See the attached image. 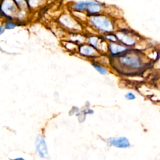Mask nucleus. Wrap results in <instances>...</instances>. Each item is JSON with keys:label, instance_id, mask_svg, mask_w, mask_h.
<instances>
[{"label": "nucleus", "instance_id": "nucleus-1", "mask_svg": "<svg viewBox=\"0 0 160 160\" xmlns=\"http://www.w3.org/2000/svg\"><path fill=\"white\" fill-rule=\"evenodd\" d=\"M90 21L92 25L99 30L105 32H110L113 30V26L111 21L104 16H94L90 18Z\"/></svg>", "mask_w": 160, "mask_h": 160}, {"label": "nucleus", "instance_id": "nucleus-2", "mask_svg": "<svg viewBox=\"0 0 160 160\" xmlns=\"http://www.w3.org/2000/svg\"><path fill=\"white\" fill-rule=\"evenodd\" d=\"M36 149L39 156L41 158L48 159L49 154L46 142L44 139L41 135H38L36 138Z\"/></svg>", "mask_w": 160, "mask_h": 160}, {"label": "nucleus", "instance_id": "nucleus-3", "mask_svg": "<svg viewBox=\"0 0 160 160\" xmlns=\"http://www.w3.org/2000/svg\"><path fill=\"white\" fill-rule=\"evenodd\" d=\"M121 64L132 68H137L141 66L139 58L133 54L122 56L119 59Z\"/></svg>", "mask_w": 160, "mask_h": 160}, {"label": "nucleus", "instance_id": "nucleus-4", "mask_svg": "<svg viewBox=\"0 0 160 160\" xmlns=\"http://www.w3.org/2000/svg\"><path fill=\"white\" fill-rule=\"evenodd\" d=\"M108 144L118 148H127L131 146L128 139L125 137L110 138L108 140Z\"/></svg>", "mask_w": 160, "mask_h": 160}, {"label": "nucleus", "instance_id": "nucleus-5", "mask_svg": "<svg viewBox=\"0 0 160 160\" xmlns=\"http://www.w3.org/2000/svg\"><path fill=\"white\" fill-rule=\"evenodd\" d=\"M101 4L96 1H87V9L90 14H96L100 11Z\"/></svg>", "mask_w": 160, "mask_h": 160}, {"label": "nucleus", "instance_id": "nucleus-6", "mask_svg": "<svg viewBox=\"0 0 160 160\" xmlns=\"http://www.w3.org/2000/svg\"><path fill=\"white\" fill-rule=\"evenodd\" d=\"M116 37L119 39V41L122 42L124 44L131 46V45H132L135 43L134 39H133L131 37L129 36L128 34H117Z\"/></svg>", "mask_w": 160, "mask_h": 160}, {"label": "nucleus", "instance_id": "nucleus-7", "mask_svg": "<svg viewBox=\"0 0 160 160\" xmlns=\"http://www.w3.org/2000/svg\"><path fill=\"white\" fill-rule=\"evenodd\" d=\"M79 52L84 56H93L95 54V49L90 46L82 45L79 47Z\"/></svg>", "mask_w": 160, "mask_h": 160}, {"label": "nucleus", "instance_id": "nucleus-8", "mask_svg": "<svg viewBox=\"0 0 160 160\" xmlns=\"http://www.w3.org/2000/svg\"><path fill=\"white\" fill-rule=\"evenodd\" d=\"M109 51L112 54H118L121 52H122L126 51V48L122 46H121L118 44L111 43L109 46Z\"/></svg>", "mask_w": 160, "mask_h": 160}, {"label": "nucleus", "instance_id": "nucleus-9", "mask_svg": "<svg viewBox=\"0 0 160 160\" xmlns=\"http://www.w3.org/2000/svg\"><path fill=\"white\" fill-rule=\"evenodd\" d=\"M73 8L76 11H84L86 9H87V1L78 2L73 6Z\"/></svg>", "mask_w": 160, "mask_h": 160}, {"label": "nucleus", "instance_id": "nucleus-10", "mask_svg": "<svg viewBox=\"0 0 160 160\" xmlns=\"http://www.w3.org/2000/svg\"><path fill=\"white\" fill-rule=\"evenodd\" d=\"M92 66H94V68L101 74H107V69L99 65H98L96 64H93Z\"/></svg>", "mask_w": 160, "mask_h": 160}, {"label": "nucleus", "instance_id": "nucleus-11", "mask_svg": "<svg viewBox=\"0 0 160 160\" xmlns=\"http://www.w3.org/2000/svg\"><path fill=\"white\" fill-rule=\"evenodd\" d=\"M16 24L12 22H8L6 23V26L4 28V29H13L14 28H15Z\"/></svg>", "mask_w": 160, "mask_h": 160}, {"label": "nucleus", "instance_id": "nucleus-12", "mask_svg": "<svg viewBox=\"0 0 160 160\" xmlns=\"http://www.w3.org/2000/svg\"><path fill=\"white\" fill-rule=\"evenodd\" d=\"M125 98L128 100H133L136 98V96L132 92H128L125 95Z\"/></svg>", "mask_w": 160, "mask_h": 160}, {"label": "nucleus", "instance_id": "nucleus-13", "mask_svg": "<svg viewBox=\"0 0 160 160\" xmlns=\"http://www.w3.org/2000/svg\"><path fill=\"white\" fill-rule=\"evenodd\" d=\"M106 38H107V39H108L109 40H111V41H115L116 40V38H115V37H114L112 35H108V36H106Z\"/></svg>", "mask_w": 160, "mask_h": 160}, {"label": "nucleus", "instance_id": "nucleus-14", "mask_svg": "<svg viewBox=\"0 0 160 160\" xmlns=\"http://www.w3.org/2000/svg\"><path fill=\"white\" fill-rule=\"evenodd\" d=\"M10 160H25V159H23L22 158H17L15 159H11Z\"/></svg>", "mask_w": 160, "mask_h": 160}]
</instances>
